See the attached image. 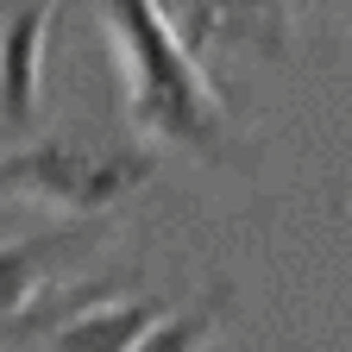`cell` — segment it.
I'll return each mask as SVG.
<instances>
[{"mask_svg": "<svg viewBox=\"0 0 352 352\" xmlns=\"http://www.w3.org/2000/svg\"><path fill=\"white\" fill-rule=\"evenodd\" d=\"M145 176H151L145 151H69V145L0 151V189H19V195H38V201H69L82 214L132 195Z\"/></svg>", "mask_w": 352, "mask_h": 352, "instance_id": "obj_2", "label": "cell"}, {"mask_svg": "<svg viewBox=\"0 0 352 352\" xmlns=\"http://www.w3.org/2000/svg\"><path fill=\"white\" fill-rule=\"evenodd\" d=\"M95 296H101V283L69 289V296H38L32 308H19V315H0V346H19V340H51V333H57L63 321H76Z\"/></svg>", "mask_w": 352, "mask_h": 352, "instance_id": "obj_6", "label": "cell"}, {"mask_svg": "<svg viewBox=\"0 0 352 352\" xmlns=\"http://www.w3.org/2000/svg\"><path fill=\"white\" fill-rule=\"evenodd\" d=\"M208 327H214V302H201V308H176V315H164L132 352H201Z\"/></svg>", "mask_w": 352, "mask_h": 352, "instance_id": "obj_7", "label": "cell"}, {"mask_svg": "<svg viewBox=\"0 0 352 352\" xmlns=\"http://www.w3.org/2000/svg\"><path fill=\"white\" fill-rule=\"evenodd\" d=\"M157 321H164L157 302H88L76 321L51 333V346L57 352H132Z\"/></svg>", "mask_w": 352, "mask_h": 352, "instance_id": "obj_5", "label": "cell"}, {"mask_svg": "<svg viewBox=\"0 0 352 352\" xmlns=\"http://www.w3.org/2000/svg\"><path fill=\"white\" fill-rule=\"evenodd\" d=\"M95 25L107 32L113 51V76H120V113L157 145H183L195 157H239L245 145L227 126V101L208 82V69L195 63V44L183 38L170 13L120 0L101 7Z\"/></svg>", "mask_w": 352, "mask_h": 352, "instance_id": "obj_1", "label": "cell"}, {"mask_svg": "<svg viewBox=\"0 0 352 352\" xmlns=\"http://www.w3.org/2000/svg\"><path fill=\"white\" fill-rule=\"evenodd\" d=\"M44 32L51 13H7L0 19V120L7 126H32L38 120V69H44Z\"/></svg>", "mask_w": 352, "mask_h": 352, "instance_id": "obj_3", "label": "cell"}, {"mask_svg": "<svg viewBox=\"0 0 352 352\" xmlns=\"http://www.w3.org/2000/svg\"><path fill=\"white\" fill-rule=\"evenodd\" d=\"M95 239V227H51V233H32V239H13L0 245V315H19L44 296V277L57 271L63 258H76V245Z\"/></svg>", "mask_w": 352, "mask_h": 352, "instance_id": "obj_4", "label": "cell"}]
</instances>
